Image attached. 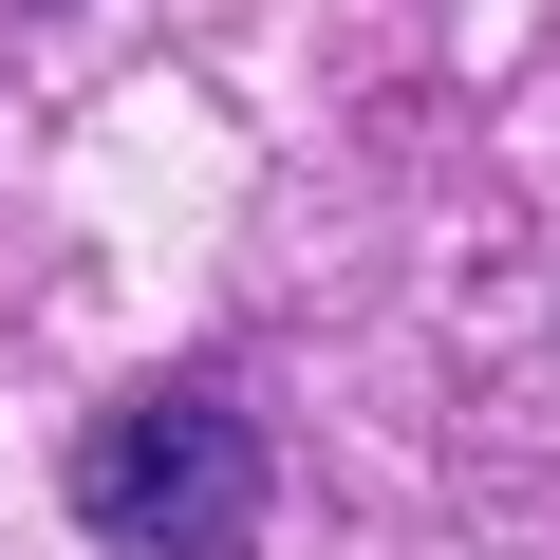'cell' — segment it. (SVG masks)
Listing matches in <instances>:
<instances>
[{"instance_id": "obj_1", "label": "cell", "mask_w": 560, "mask_h": 560, "mask_svg": "<svg viewBox=\"0 0 560 560\" xmlns=\"http://www.w3.org/2000/svg\"><path fill=\"white\" fill-rule=\"evenodd\" d=\"M75 523L113 560H243L261 541V411L206 374H150L131 411L75 430Z\"/></svg>"}]
</instances>
